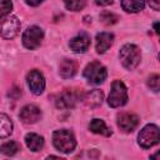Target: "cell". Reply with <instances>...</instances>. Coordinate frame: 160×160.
<instances>
[{"label":"cell","mask_w":160,"mask_h":160,"mask_svg":"<svg viewBox=\"0 0 160 160\" xmlns=\"http://www.w3.org/2000/svg\"><path fill=\"white\" fill-rule=\"evenodd\" d=\"M42 39H44V31H42L41 28H39L36 25L28 28L24 31L22 38H21L22 45L29 50L38 49L42 42Z\"/></svg>","instance_id":"6"},{"label":"cell","mask_w":160,"mask_h":160,"mask_svg":"<svg viewBox=\"0 0 160 160\" xmlns=\"http://www.w3.org/2000/svg\"><path fill=\"white\" fill-rule=\"evenodd\" d=\"M12 132V122L5 114H0V138L5 139Z\"/></svg>","instance_id":"19"},{"label":"cell","mask_w":160,"mask_h":160,"mask_svg":"<svg viewBox=\"0 0 160 160\" xmlns=\"http://www.w3.org/2000/svg\"><path fill=\"white\" fill-rule=\"evenodd\" d=\"M96 51L99 54H104L114 42V35L111 32H99L96 35Z\"/></svg>","instance_id":"14"},{"label":"cell","mask_w":160,"mask_h":160,"mask_svg":"<svg viewBox=\"0 0 160 160\" xmlns=\"http://www.w3.org/2000/svg\"><path fill=\"white\" fill-rule=\"evenodd\" d=\"M20 150V145L16 142V141H6L4 142L1 146H0V151L4 154V155H8V156H11L14 154H16L18 151Z\"/></svg>","instance_id":"20"},{"label":"cell","mask_w":160,"mask_h":160,"mask_svg":"<svg viewBox=\"0 0 160 160\" xmlns=\"http://www.w3.org/2000/svg\"><path fill=\"white\" fill-rule=\"evenodd\" d=\"M152 29L155 30V32H156V34H159V35H160V21H156V22H154V25H152Z\"/></svg>","instance_id":"28"},{"label":"cell","mask_w":160,"mask_h":160,"mask_svg":"<svg viewBox=\"0 0 160 160\" xmlns=\"http://www.w3.org/2000/svg\"><path fill=\"white\" fill-rule=\"evenodd\" d=\"M146 1H148L149 6H150L151 9L160 11V0H146Z\"/></svg>","instance_id":"25"},{"label":"cell","mask_w":160,"mask_h":160,"mask_svg":"<svg viewBox=\"0 0 160 160\" xmlns=\"http://www.w3.org/2000/svg\"><path fill=\"white\" fill-rule=\"evenodd\" d=\"M121 8L126 12H139L145 8V0H121Z\"/></svg>","instance_id":"18"},{"label":"cell","mask_w":160,"mask_h":160,"mask_svg":"<svg viewBox=\"0 0 160 160\" xmlns=\"http://www.w3.org/2000/svg\"><path fill=\"white\" fill-rule=\"evenodd\" d=\"M81 99H82V94L79 92L76 89H68L62 91L56 99V106L59 109H70L74 108L75 104Z\"/></svg>","instance_id":"8"},{"label":"cell","mask_w":160,"mask_h":160,"mask_svg":"<svg viewBox=\"0 0 160 160\" xmlns=\"http://www.w3.org/2000/svg\"><path fill=\"white\" fill-rule=\"evenodd\" d=\"M42 1H44V0H25V2H26L28 5H30V6H38V5H40Z\"/></svg>","instance_id":"27"},{"label":"cell","mask_w":160,"mask_h":160,"mask_svg":"<svg viewBox=\"0 0 160 160\" xmlns=\"http://www.w3.org/2000/svg\"><path fill=\"white\" fill-rule=\"evenodd\" d=\"M1 10H0V16L1 19L5 18L6 15H9L12 10V2L10 0H1Z\"/></svg>","instance_id":"24"},{"label":"cell","mask_w":160,"mask_h":160,"mask_svg":"<svg viewBox=\"0 0 160 160\" xmlns=\"http://www.w3.org/2000/svg\"><path fill=\"white\" fill-rule=\"evenodd\" d=\"M108 76L106 68L99 61H91L84 69V78L92 85H99L105 81Z\"/></svg>","instance_id":"5"},{"label":"cell","mask_w":160,"mask_h":160,"mask_svg":"<svg viewBox=\"0 0 160 160\" xmlns=\"http://www.w3.org/2000/svg\"><path fill=\"white\" fill-rule=\"evenodd\" d=\"M121 65L128 70H134L141 60L140 49L134 44H125L119 52Z\"/></svg>","instance_id":"2"},{"label":"cell","mask_w":160,"mask_h":160,"mask_svg":"<svg viewBox=\"0 0 160 160\" xmlns=\"http://www.w3.org/2000/svg\"><path fill=\"white\" fill-rule=\"evenodd\" d=\"M81 100L89 108H98L99 105H101L104 100V94L101 90L94 89V90H90L89 92H84Z\"/></svg>","instance_id":"13"},{"label":"cell","mask_w":160,"mask_h":160,"mask_svg":"<svg viewBox=\"0 0 160 160\" xmlns=\"http://www.w3.org/2000/svg\"><path fill=\"white\" fill-rule=\"evenodd\" d=\"M19 118L24 124H35L41 119V110L36 105L29 104L21 108Z\"/></svg>","instance_id":"10"},{"label":"cell","mask_w":160,"mask_h":160,"mask_svg":"<svg viewBox=\"0 0 160 160\" xmlns=\"http://www.w3.org/2000/svg\"><path fill=\"white\" fill-rule=\"evenodd\" d=\"M139 124V118L135 114L131 112H121L118 116V126L125 131V132H131L135 130V128Z\"/></svg>","instance_id":"11"},{"label":"cell","mask_w":160,"mask_h":160,"mask_svg":"<svg viewBox=\"0 0 160 160\" xmlns=\"http://www.w3.org/2000/svg\"><path fill=\"white\" fill-rule=\"evenodd\" d=\"M95 2L100 6H108V5L112 4V0H95Z\"/></svg>","instance_id":"26"},{"label":"cell","mask_w":160,"mask_h":160,"mask_svg":"<svg viewBox=\"0 0 160 160\" xmlns=\"http://www.w3.org/2000/svg\"><path fill=\"white\" fill-rule=\"evenodd\" d=\"M25 144L31 151L36 152L44 148V138L38 134L30 132V134H26V136H25Z\"/></svg>","instance_id":"16"},{"label":"cell","mask_w":160,"mask_h":160,"mask_svg":"<svg viewBox=\"0 0 160 160\" xmlns=\"http://www.w3.org/2000/svg\"><path fill=\"white\" fill-rule=\"evenodd\" d=\"M76 70H78V64L71 59H64L59 65V74L64 79L72 78L76 74Z\"/></svg>","instance_id":"15"},{"label":"cell","mask_w":160,"mask_h":160,"mask_svg":"<svg viewBox=\"0 0 160 160\" xmlns=\"http://www.w3.org/2000/svg\"><path fill=\"white\" fill-rule=\"evenodd\" d=\"M138 142L144 149H149L159 144L160 142V129L154 124L145 125L138 135Z\"/></svg>","instance_id":"3"},{"label":"cell","mask_w":160,"mask_h":160,"mask_svg":"<svg viewBox=\"0 0 160 160\" xmlns=\"http://www.w3.org/2000/svg\"><path fill=\"white\" fill-rule=\"evenodd\" d=\"M128 101V89L121 80H115L111 84V90L108 96V104L111 108H119Z\"/></svg>","instance_id":"4"},{"label":"cell","mask_w":160,"mask_h":160,"mask_svg":"<svg viewBox=\"0 0 160 160\" xmlns=\"http://www.w3.org/2000/svg\"><path fill=\"white\" fill-rule=\"evenodd\" d=\"M100 20H101V22H104L105 25H111V24H115V22H116L118 16L114 15L112 12L104 11V12L100 15Z\"/></svg>","instance_id":"23"},{"label":"cell","mask_w":160,"mask_h":160,"mask_svg":"<svg viewBox=\"0 0 160 160\" xmlns=\"http://www.w3.org/2000/svg\"><path fill=\"white\" fill-rule=\"evenodd\" d=\"M69 46L74 52H85L90 48V38L86 34H79L70 40Z\"/></svg>","instance_id":"12"},{"label":"cell","mask_w":160,"mask_h":160,"mask_svg":"<svg viewBox=\"0 0 160 160\" xmlns=\"http://www.w3.org/2000/svg\"><path fill=\"white\" fill-rule=\"evenodd\" d=\"M158 58H159V60H160V52H159V55H158Z\"/></svg>","instance_id":"30"},{"label":"cell","mask_w":160,"mask_h":160,"mask_svg":"<svg viewBox=\"0 0 160 160\" xmlns=\"http://www.w3.org/2000/svg\"><path fill=\"white\" fill-rule=\"evenodd\" d=\"M20 20L14 16L9 15L1 19V36L4 39H14L20 31Z\"/></svg>","instance_id":"7"},{"label":"cell","mask_w":160,"mask_h":160,"mask_svg":"<svg viewBox=\"0 0 160 160\" xmlns=\"http://www.w3.org/2000/svg\"><path fill=\"white\" fill-rule=\"evenodd\" d=\"M52 144L56 150L64 154H70L76 146V139L70 130L61 129L52 134Z\"/></svg>","instance_id":"1"},{"label":"cell","mask_w":160,"mask_h":160,"mask_svg":"<svg viewBox=\"0 0 160 160\" xmlns=\"http://www.w3.org/2000/svg\"><path fill=\"white\" fill-rule=\"evenodd\" d=\"M26 81H28V85L31 92L35 95H40L45 90V78L36 69L30 70V72L26 75Z\"/></svg>","instance_id":"9"},{"label":"cell","mask_w":160,"mask_h":160,"mask_svg":"<svg viewBox=\"0 0 160 160\" xmlns=\"http://www.w3.org/2000/svg\"><path fill=\"white\" fill-rule=\"evenodd\" d=\"M151 159H159V160H160V151H158V152H155L154 155H151Z\"/></svg>","instance_id":"29"},{"label":"cell","mask_w":160,"mask_h":160,"mask_svg":"<svg viewBox=\"0 0 160 160\" xmlns=\"http://www.w3.org/2000/svg\"><path fill=\"white\" fill-rule=\"evenodd\" d=\"M146 84H148V88L151 91L159 92L160 91V74H154V75L149 76Z\"/></svg>","instance_id":"21"},{"label":"cell","mask_w":160,"mask_h":160,"mask_svg":"<svg viewBox=\"0 0 160 160\" xmlns=\"http://www.w3.org/2000/svg\"><path fill=\"white\" fill-rule=\"evenodd\" d=\"M66 9L71 11H79L85 6V0H64Z\"/></svg>","instance_id":"22"},{"label":"cell","mask_w":160,"mask_h":160,"mask_svg":"<svg viewBox=\"0 0 160 160\" xmlns=\"http://www.w3.org/2000/svg\"><path fill=\"white\" fill-rule=\"evenodd\" d=\"M89 129L94 134H99V135H104V136H110L112 134L111 130L106 126V124L101 119H92L89 125Z\"/></svg>","instance_id":"17"}]
</instances>
